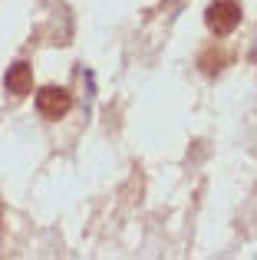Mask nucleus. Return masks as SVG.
Returning <instances> with one entry per match:
<instances>
[{
	"label": "nucleus",
	"mask_w": 257,
	"mask_h": 260,
	"mask_svg": "<svg viewBox=\"0 0 257 260\" xmlns=\"http://www.w3.org/2000/svg\"><path fill=\"white\" fill-rule=\"evenodd\" d=\"M205 23L214 37H228V33L238 30L241 23V4L238 0H211L205 13Z\"/></svg>",
	"instance_id": "nucleus-1"
},
{
	"label": "nucleus",
	"mask_w": 257,
	"mask_h": 260,
	"mask_svg": "<svg viewBox=\"0 0 257 260\" xmlns=\"http://www.w3.org/2000/svg\"><path fill=\"white\" fill-rule=\"evenodd\" d=\"M4 86H7V92H13V95H26V92H33V70H30V63L17 59V63L7 70Z\"/></svg>",
	"instance_id": "nucleus-3"
},
{
	"label": "nucleus",
	"mask_w": 257,
	"mask_h": 260,
	"mask_svg": "<svg viewBox=\"0 0 257 260\" xmlns=\"http://www.w3.org/2000/svg\"><path fill=\"white\" fill-rule=\"evenodd\" d=\"M37 109H40V115L43 119H63L66 112L73 109V95L66 92L63 86H43L37 92Z\"/></svg>",
	"instance_id": "nucleus-2"
}]
</instances>
